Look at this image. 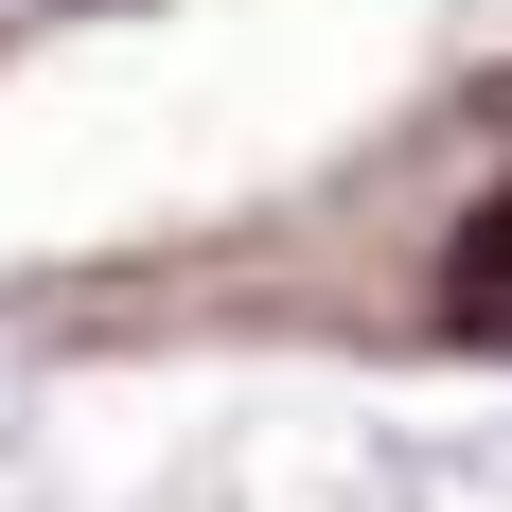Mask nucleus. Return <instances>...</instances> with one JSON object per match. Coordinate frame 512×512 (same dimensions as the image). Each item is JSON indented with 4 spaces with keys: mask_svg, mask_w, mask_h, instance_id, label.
Returning <instances> with one entry per match:
<instances>
[{
    "mask_svg": "<svg viewBox=\"0 0 512 512\" xmlns=\"http://www.w3.org/2000/svg\"><path fill=\"white\" fill-rule=\"evenodd\" d=\"M442 336L460 354H512V177L442 230Z\"/></svg>",
    "mask_w": 512,
    "mask_h": 512,
    "instance_id": "nucleus-1",
    "label": "nucleus"
}]
</instances>
